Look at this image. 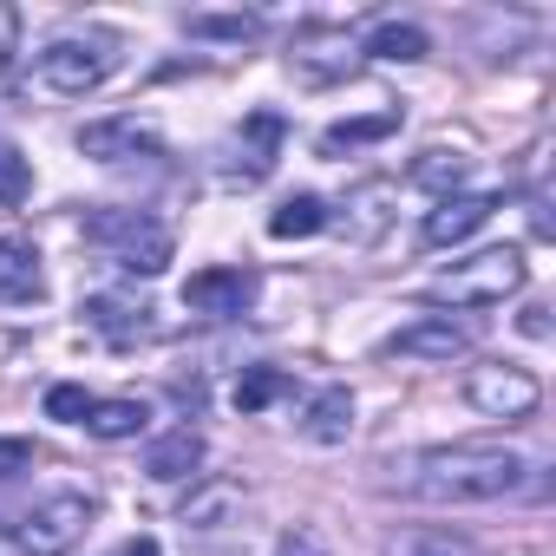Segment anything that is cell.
<instances>
[{
  "instance_id": "obj_30",
  "label": "cell",
  "mask_w": 556,
  "mask_h": 556,
  "mask_svg": "<svg viewBox=\"0 0 556 556\" xmlns=\"http://www.w3.org/2000/svg\"><path fill=\"white\" fill-rule=\"evenodd\" d=\"M21 465H34V445H21V439H0V478H8V471H21Z\"/></svg>"
},
{
  "instance_id": "obj_1",
  "label": "cell",
  "mask_w": 556,
  "mask_h": 556,
  "mask_svg": "<svg viewBox=\"0 0 556 556\" xmlns=\"http://www.w3.org/2000/svg\"><path fill=\"white\" fill-rule=\"evenodd\" d=\"M393 471H400V491H413L426 504H497V497L523 491L530 458L517 445H497V439H458V445L413 452Z\"/></svg>"
},
{
  "instance_id": "obj_2",
  "label": "cell",
  "mask_w": 556,
  "mask_h": 556,
  "mask_svg": "<svg viewBox=\"0 0 556 556\" xmlns=\"http://www.w3.org/2000/svg\"><path fill=\"white\" fill-rule=\"evenodd\" d=\"M118 60H125L118 34H105V27H73V34H53V40L34 53L27 86L47 92V99H86V92H99V86L118 73Z\"/></svg>"
},
{
  "instance_id": "obj_6",
  "label": "cell",
  "mask_w": 556,
  "mask_h": 556,
  "mask_svg": "<svg viewBox=\"0 0 556 556\" xmlns=\"http://www.w3.org/2000/svg\"><path fill=\"white\" fill-rule=\"evenodd\" d=\"M465 400H471L484 419H530L536 400H543V387H536L523 367L491 361V367H471V374H465Z\"/></svg>"
},
{
  "instance_id": "obj_4",
  "label": "cell",
  "mask_w": 556,
  "mask_h": 556,
  "mask_svg": "<svg viewBox=\"0 0 556 556\" xmlns=\"http://www.w3.org/2000/svg\"><path fill=\"white\" fill-rule=\"evenodd\" d=\"M86 242L118 262L125 275H164L170 268V229L151 210H92L86 216Z\"/></svg>"
},
{
  "instance_id": "obj_5",
  "label": "cell",
  "mask_w": 556,
  "mask_h": 556,
  "mask_svg": "<svg viewBox=\"0 0 556 556\" xmlns=\"http://www.w3.org/2000/svg\"><path fill=\"white\" fill-rule=\"evenodd\" d=\"M86 530H92V497L86 491H53L21 517L14 543H21V556H66V549H79Z\"/></svg>"
},
{
  "instance_id": "obj_22",
  "label": "cell",
  "mask_w": 556,
  "mask_h": 556,
  "mask_svg": "<svg viewBox=\"0 0 556 556\" xmlns=\"http://www.w3.org/2000/svg\"><path fill=\"white\" fill-rule=\"evenodd\" d=\"M34 197V157L0 138V210H21Z\"/></svg>"
},
{
  "instance_id": "obj_29",
  "label": "cell",
  "mask_w": 556,
  "mask_h": 556,
  "mask_svg": "<svg viewBox=\"0 0 556 556\" xmlns=\"http://www.w3.org/2000/svg\"><path fill=\"white\" fill-rule=\"evenodd\" d=\"M275 556H328V549H321V536H315V530H289L282 543H275Z\"/></svg>"
},
{
  "instance_id": "obj_10",
  "label": "cell",
  "mask_w": 556,
  "mask_h": 556,
  "mask_svg": "<svg viewBox=\"0 0 556 556\" xmlns=\"http://www.w3.org/2000/svg\"><path fill=\"white\" fill-rule=\"evenodd\" d=\"M387 354L393 361H458V354H471V328L452 315H419L387 341Z\"/></svg>"
},
{
  "instance_id": "obj_3",
  "label": "cell",
  "mask_w": 556,
  "mask_h": 556,
  "mask_svg": "<svg viewBox=\"0 0 556 556\" xmlns=\"http://www.w3.org/2000/svg\"><path fill=\"white\" fill-rule=\"evenodd\" d=\"M523 249H478L471 262H452L445 275H432L426 282V302H439V308H491V302H504V295H517L523 289Z\"/></svg>"
},
{
  "instance_id": "obj_14",
  "label": "cell",
  "mask_w": 556,
  "mask_h": 556,
  "mask_svg": "<svg viewBox=\"0 0 556 556\" xmlns=\"http://www.w3.org/2000/svg\"><path fill=\"white\" fill-rule=\"evenodd\" d=\"M197 465H203V432H190V426H170L164 439H151V445H144V471H151L157 484L197 478Z\"/></svg>"
},
{
  "instance_id": "obj_25",
  "label": "cell",
  "mask_w": 556,
  "mask_h": 556,
  "mask_svg": "<svg viewBox=\"0 0 556 556\" xmlns=\"http://www.w3.org/2000/svg\"><path fill=\"white\" fill-rule=\"evenodd\" d=\"M413 184H426V190H439V197H458V184H465V151H426V157L413 164Z\"/></svg>"
},
{
  "instance_id": "obj_18",
  "label": "cell",
  "mask_w": 556,
  "mask_h": 556,
  "mask_svg": "<svg viewBox=\"0 0 556 556\" xmlns=\"http://www.w3.org/2000/svg\"><path fill=\"white\" fill-rule=\"evenodd\" d=\"M393 197H400L393 184H361V190L348 197V223H341V229H348V242H374V236L393 223V210H387Z\"/></svg>"
},
{
  "instance_id": "obj_12",
  "label": "cell",
  "mask_w": 556,
  "mask_h": 556,
  "mask_svg": "<svg viewBox=\"0 0 556 556\" xmlns=\"http://www.w3.org/2000/svg\"><path fill=\"white\" fill-rule=\"evenodd\" d=\"M86 328H99L112 348H131V341H144L151 334V308L144 302H131V295H86Z\"/></svg>"
},
{
  "instance_id": "obj_9",
  "label": "cell",
  "mask_w": 556,
  "mask_h": 556,
  "mask_svg": "<svg viewBox=\"0 0 556 556\" xmlns=\"http://www.w3.org/2000/svg\"><path fill=\"white\" fill-rule=\"evenodd\" d=\"M275 151H282V118H275V112H255V118H242V131L223 144V177H229V184H262L268 164H275Z\"/></svg>"
},
{
  "instance_id": "obj_28",
  "label": "cell",
  "mask_w": 556,
  "mask_h": 556,
  "mask_svg": "<svg viewBox=\"0 0 556 556\" xmlns=\"http://www.w3.org/2000/svg\"><path fill=\"white\" fill-rule=\"evenodd\" d=\"M14 47H21V14L8 8V0H0V73L14 66Z\"/></svg>"
},
{
  "instance_id": "obj_31",
  "label": "cell",
  "mask_w": 556,
  "mask_h": 556,
  "mask_svg": "<svg viewBox=\"0 0 556 556\" xmlns=\"http://www.w3.org/2000/svg\"><path fill=\"white\" fill-rule=\"evenodd\" d=\"M112 556H157V536H125Z\"/></svg>"
},
{
  "instance_id": "obj_15",
  "label": "cell",
  "mask_w": 556,
  "mask_h": 556,
  "mask_svg": "<svg viewBox=\"0 0 556 556\" xmlns=\"http://www.w3.org/2000/svg\"><path fill=\"white\" fill-rule=\"evenodd\" d=\"M302 432H308L315 445H348V439H354V393H348V387H321V393L308 400V413H302Z\"/></svg>"
},
{
  "instance_id": "obj_16",
  "label": "cell",
  "mask_w": 556,
  "mask_h": 556,
  "mask_svg": "<svg viewBox=\"0 0 556 556\" xmlns=\"http://www.w3.org/2000/svg\"><path fill=\"white\" fill-rule=\"evenodd\" d=\"M236 510H242V484H236V478H210L203 491L184 497L177 523H184V530H223V523H236Z\"/></svg>"
},
{
  "instance_id": "obj_20",
  "label": "cell",
  "mask_w": 556,
  "mask_h": 556,
  "mask_svg": "<svg viewBox=\"0 0 556 556\" xmlns=\"http://www.w3.org/2000/svg\"><path fill=\"white\" fill-rule=\"evenodd\" d=\"M321 229H328V203H321V197H308V190H302V197H289L282 210L268 216V236H275V242H302V236H321Z\"/></svg>"
},
{
  "instance_id": "obj_17",
  "label": "cell",
  "mask_w": 556,
  "mask_h": 556,
  "mask_svg": "<svg viewBox=\"0 0 556 556\" xmlns=\"http://www.w3.org/2000/svg\"><path fill=\"white\" fill-rule=\"evenodd\" d=\"M387 556H484V543H471L465 530H445V523H413V530L387 536Z\"/></svg>"
},
{
  "instance_id": "obj_21",
  "label": "cell",
  "mask_w": 556,
  "mask_h": 556,
  "mask_svg": "<svg viewBox=\"0 0 556 556\" xmlns=\"http://www.w3.org/2000/svg\"><path fill=\"white\" fill-rule=\"evenodd\" d=\"M387 131H400V112H374V118H348V125H328V131H321V157L361 151V144H374V138H387Z\"/></svg>"
},
{
  "instance_id": "obj_23",
  "label": "cell",
  "mask_w": 556,
  "mask_h": 556,
  "mask_svg": "<svg viewBox=\"0 0 556 556\" xmlns=\"http://www.w3.org/2000/svg\"><path fill=\"white\" fill-rule=\"evenodd\" d=\"M282 393H289V374L282 367H249L229 400H236V413H262L268 400H282Z\"/></svg>"
},
{
  "instance_id": "obj_24",
  "label": "cell",
  "mask_w": 556,
  "mask_h": 556,
  "mask_svg": "<svg viewBox=\"0 0 556 556\" xmlns=\"http://www.w3.org/2000/svg\"><path fill=\"white\" fill-rule=\"evenodd\" d=\"M361 53H374V60H426V34H419V27L387 21V27H374V34H367V47H361Z\"/></svg>"
},
{
  "instance_id": "obj_11",
  "label": "cell",
  "mask_w": 556,
  "mask_h": 556,
  "mask_svg": "<svg viewBox=\"0 0 556 556\" xmlns=\"http://www.w3.org/2000/svg\"><path fill=\"white\" fill-rule=\"evenodd\" d=\"M497 216V197H484V190H458V197H439L432 210H426V249H452V242H465V236H478L484 223Z\"/></svg>"
},
{
  "instance_id": "obj_8",
  "label": "cell",
  "mask_w": 556,
  "mask_h": 556,
  "mask_svg": "<svg viewBox=\"0 0 556 556\" xmlns=\"http://www.w3.org/2000/svg\"><path fill=\"white\" fill-rule=\"evenodd\" d=\"M79 151L92 164H125V157H157V125L138 118V112H118V118H92L79 125Z\"/></svg>"
},
{
  "instance_id": "obj_26",
  "label": "cell",
  "mask_w": 556,
  "mask_h": 556,
  "mask_svg": "<svg viewBox=\"0 0 556 556\" xmlns=\"http://www.w3.org/2000/svg\"><path fill=\"white\" fill-rule=\"evenodd\" d=\"M86 413H92V393H86V387H73V380L47 387V419H60V426H86Z\"/></svg>"
},
{
  "instance_id": "obj_27",
  "label": "cell",
  "mask_w": 556,
  "mask_h": 556,
  "mask_svg": "<svg viewBox=\"0 0 556 556\" xmlns=\"http://www.w3.org/2000/svg\"><path fill=\"white\" fill-rule=\"evenodd\" d=\"M190 34H223V40H249V34H255V21H249V14H223V21H203V14H197V21H190Z\"/></svg>"
},
{
  "instance_id": "obj_19",
  "label": "cell",
  "mask_w": 556,
  "mask_h": 556,
  "mask_svg": "<svg viewBox=\"0 0 556 556\" xmlns=\"http://www.w3.org/2000/svg\"><path fill=\"white\" fill-rule=\"evenodd\" d=\"M151 426V406L144 400H92V413H86V432L92 439H138Z\"/></svg>"
},
{
  "instance_id": "obj_7",
  "label": "cell",
  "mask_w": 556,
  "mask_h": 556,
  "mask_svg": "<svg viewBox=\"0 0 556 556\" xmlns=\"http://www.w3.org/2000/svg\"><path fill=\"white\" fill-rule=\"evenodd\" d=\"M255 302V268H197L184 282V308L210 321H236Z\"/></svg>"
},
{
  "instance_id": "obj_13",
  "label": "cell",
  "mask_w": 556,
  "mask_h": 556,
  "mask_svg": "<svg viewBox=\"0 0 556 556\" xmlns=\"http://www.w3.org/2000/svg\"><path fill=\"white\" fill-rule=\"evenodd\" d=\"M47 275H40V249L27 236H0V302H40Z\"/></svg>"
}]
</instances>
